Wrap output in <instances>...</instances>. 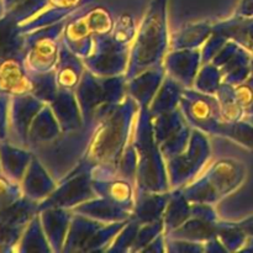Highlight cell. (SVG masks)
<instances>
[{"label":"cell","instance_id":"1","mask_svg":"<svg viewBox=\"0 0 253 253\" xmlns=\"http://www.w3.org/2000/svg\"><path fill=\"white\" fill-rule=\"evenodd\" d=\"M140 106L126 95L120 103L109 109L94 127L82 162L90 168L118 163L132 140Z\"/></svg>","mask_w":253,"mask_h":253},{"label":"cell","instance_id":"2","mask_svg":"<svg viewBox=\"0 0 253 253\" xmlns=\"http://www.w3.org/2000/svg\"><path fill=\"white\" fill-rule=\"evenodd\" d=\"M168 47V0H152L130 48L126 79L163 64Z\"/></svg>","mask_w":253,"mask_h":253},{"label":"cell","instance_id":"3","mask_svg":"<svg viewBox=\"0 0 253 253\" xmlns=\"http://www.w3.org/2000/svg\"><path fill=\"white\" fill-rule=\"evenodd\" d=\"M131 142L137 156L136 192H169L167 162L156 141L150 108H140L138 110Z\"/></svg>","mask_w":253,"mask_h":253},{"label":"cell","instance_id":"4","mask_svg":"<svg viewBox=\"0 0 253 253\" xmlns=\"http://www.w3.org/2000/svg\"><path fill=\"white\" fill-rule=\"evenodd\" d=\"M246 167L232 158H222L210 165L203 174L180 188L189 203L215 205L236 192L246 179Z\"/></svg>","mask_w":253,"mask_h":253},{"label":"cell","instance_id":"5","mask_svg":"<svg viewBox=\"0 0 253 253\" xmlns=\"http://www.w3.org/2000/svg\"><path fill=\"white\" fill-rule=\"evenodd\" d=\"M124 76L98 77L85 69L78 86L74 90L81 108L84 125H96L99 119L110 108L120 103L126 94Z\"/></svg>","mask_w":253,"mask_h":253},{"label":"cell","instance_id":"6","mask_svg":"<svg viewBox=\"0 0 253 253\" xmlns=\"http://www.w3.org/2000/svg\"><path fill=\"white\" fill-rule=\"evenodd\" d=\"M115 26V19L110 10L104 6L85 7L64 25L62 43L81 58L89 56L96 36L110 35Z\"/></svg>","mask_w":253,"mask_h":253},{"label":"cell","instance_id":"7","mask_svg":"<svg viewBox=\"0 0 253 253\" xmlns=\"http://www.w3.org/2000/svg\"><path fill=\"white\" fill-rule=\"evenodd\" d=\"M67 20L25 35L24 63L30 74L54 71Z\"/></svg>","mask_w":253,"mask_h":253},{"label":"cell","instance_id":"8","mask_svg":"<svg viewBox=\"0 0 253 253\" xmlns=\"http://www.w3.org/2000/svg\"><path fill=\"white\" fill-rule=\"evenodd\" d=\"M211 156L207 133L193 128L189 143L180 155L166 161L170 190L183 188L198 178Z\"/></svg>","mask_w":253,"mask_h":253},{"label":"cell","instance_id":"9","mask_svg":"<svg viewBox=\"0 0 253 253\" xmlns=\"http://www.w3.org/2000/svg\"><path fill=\"white\" fill-rule=\"evenodd\" d=\"M179 109L193 128L207 135L222 136L226 121L222 119L216 95L200 93L193 88H185Z\"/></svg>","mask_w":253,"mask_h":253},{"label":"cell","instance_id":"10","mask_svg":"<svg viewBox=\"0 0 253 253\" xmlns=\"http://www.w3.org/2000/svg\"><path fill=\"white\" fill-rule=\"evenodd\" d=\"M131 46L116 41L110 35L96 36L89 56L83 63L88 71L98 77H116L126 73Z\"/></svg>","mask_w":253,"mask_h":253},{"label":"cell","instance_id":"11","mask_svg":"<svg viewBox=\"0 0 253 253\" xmlns=\"http://www.w3.org/2000/svg\"><path fill=\"white\" fill-rule=\"evenodd\" d=\"M91 168L83 162L61 182L48 198L39 204V211L46 208H62L72 210L77 205L95 198L91 185Z\"/></svg>","mask_w":253,"mask_h":253},{"label":"cell","instance_id":"12","mask_svg":"<svg viewBox=\"0 0 253 253\" xmlns=\"http://www.w3.org/2000/svg\"><path fill=\"white\" fill-rule=\"evenodd\" d=\"M153 131L166 161L180 155L187 148L193 127L185 120L180 109L152 116Z\"/></svg>","mask_w":253,"mask_h":253},{"label":"cell","instance_id":"13","mask_svg":"<svg viewBox=\"0 0 253 253\" xmlns=\"http://www.w3.org/2000/svg\"><path fill=\"white\" fill-rule=\"evenodd\" d=\"M91 185L96 197L105 198L133 211L136 197L135 182L119 174L118 168L110 166H95L91 168Z\"/></svg>","mask_w":253,"mask_h":253},{"label":"cell","instance_id":"14","mask_svg":"<svg viewBox=\"0 0 253 253\" xmlns=\"http://www.w3.org/2000/svg\"><path fill=\"white\" fill-rule=\"evenodd\" d=\"M39 214V203L22 197L0 211V252H12L32 217Z\"/></svg>","mask_w":253,"mask_h":253},{"label":"cell","instance_id":"15","mask_svg":"<svg viewBox=\"0 0 253 253\" xmlns=\"http://www.w3.org/2000/svg\"><path fill=\"white\" fill-rule=\"evenodd\" d=\"M251 52L229 40L215 54L211 63L220 69L222 82L235 86L245 83L251 76Z\"/></svg>","mask_w":253,"mask_h":253},{"label":"cell","instance_id":"16","mask_svg":"<svg viewBox=\"0 0 253 253\" xmlns=\"http://www.w3.org/2000/svg\"><path fill=\"white\" fill-rule=\"evenodd\" d=\"M44 103L31 93L11 96L9 110V136L7 141L27 148V133L30 125Z\"/></svg>","mask_w":253,"mask_h":253},{"label":"cell","instance_id":"17","mask_svg":"<svg viewBox=\"0 0 253 253\" xmlns=\"http://www.w3.org/2000/svg\"><path fill=\"white\" fill-rule=\"evenodd\" d=\"M202 64V51L199 48L172 49L163 61L166 74L184 88H193Z\"/></svg>","mask_w":253,"mask_h":253},{"label":"cell","instance_id":"18","mask_svg":"<svg viewBox=\"0 0 253 253\" xmlns=\"http://www.w3.org/2000/svg\"><path fill=\"white\" fill-rule=\"evenodd\" d=\"M165 78L166 69L163 64L146 69L137 76L127 79L126 94L132 98L140 108H150Z\"/></svg>","mask_w":253,"mask_h":253},{"label":"cell","instance_id":"19","mask_svg":"<svg viewBox=\"0 0 253 253\" xmlns=\"http://www.w3.org/2000/svg\"><path fill=\"white\" fill-rule=\"evenodd\" d=\"M20 185L25 198L40 204L53 193L57 182L40 158L34 155Z\"/></svg>","mask_w":253,"mask_h":253},{"label":"cell","instance_id":"20","mask_svg":"<svg viewBox=\"0 0 253 253\" xmlns=\"http://www.w3.org/2000/svg\"><path fill=\"white\" fill-rule=\"evenodd\" d=\"M31 91V79L24 58L14 57L0 61V95L16 96Z\"/></svg>","mask_w":253,"mask_h":253},{"label":"cell","instance_id":"21","mask_svg":"<svg viewBox=\"0 0 253 253\" xmlns=\"http://www.w3.org/2000/svg\"><path fill=\"white\" fill-rule=\"evenodd\" d=\"M39 215L52 252H63L73 212L62 208H46L40 210Z\"/></svg>","mask_w":253,"mask_h":253},{"label":"cell","instance_id":"22","mask_svg":"<svg viewBox=\"0 0 253 253\" xmlns=\"http://www.w3.org/2000/svg\"><path fill=\"white\" fill-rule=\"evenodd\" d=\"M61 126L51 106L49 104H44L30 125L29 133H27V148L34 152L53 142L61 136Z\"/></svg>","mask_w":253,"mask_h":253},{"label":"cell","instance_id":"23","mask_svg":"<svg viewBox=\"0 0 253 253\" xmlns=\"http://www.w3.org/2000/svg\"><path fill=\"white\" fill-rule=\"evenodd\" d=\"M49 106L61 126L62 132H73L84 126L81 108L74 91L59 89Z\"/></svg>","mask_w":253,"mask_h":253},{"label":"cell","instance_id":"24","mask_svg":"<svg viewBox=\"0 0 253 253\" xmlns=\"http://www.w3.org/2000/svg\"><path fill=\"white\" fill-rule=\"evenodd\" d=\"M105 222L90 219L84 215L74 214L72 216L71 225H69L68 235L64 242L63 252L62 253H74V252H86L89 245L93 241L95 235Z\"/></svg>","mask_w":253,"mask_h":253},{"label":"cell","instance_id":"25","mask_svg":"<svg viewBox=\"0 0 253 253\" xmlns=\"http://www.w3.org/2000/svg\"><path fill=\"white\" fill-rule=\"evenodd\" d=\"M32 158L34 152L29 148L20 147L7 140L0 142V169L14 182H21Z\"/></svg>","mask_w":253,"mask_h":253},{"label":"cell","instance_id":"26","mask_svg":"<svg viewBox=\"0 0 253 253\" xmlns=\"http://www.w3.org/2000/svg\"><path fill=\"white\" fill-rule=\"evenodd\" d=\"M71 211L74 214L84 215L90 219L105 222V224L125 221V220H130L132 217V212L101 197L91 198V199L74 207Z\"/></svg>","mask_w":253,"mask_h":253},{"label":"cell","instance_id":"27","mask_svg":"<svg viewBox=\"0 0 253 253\" xmlns=\"http://www.w3.org/2000/svg\"><path fill=\"white\" fill-rule=\"evenodd\" d=\"M169 197L170 190L166 193L136 192L132 219L141 225L162 220Z\"/></svg>","mask_w":253,"mask_h":253},{"label":"cell","instance_id":"28","mask_svg":"<svg viewBox=\"0 0 253 253\" xmlns=\"http://www.w3.org/2000/svg\"><path fill=\"white\" fill-rule=\"evenodd\" d=\"M85 69L83 59L62 43L58 62L54 68L58 88L72 91L76 90Z\"/></svg>","mask_w":253,"mask_h":253},{"label":"cell","instance_id":"29","mask_svg":"<svg viewBox=\"0 0 253 253\" xmlns=\"http://www.w3.org/2000/svg\"><path fill=\"white\" fill-rule=\"evenodd\" d=\"M25 35L20 31L11 12L0 15V61L6 58H24Z\"/></svg>","mask_w":253,"mask_h":253},{"label":"cell","instance_id":"30","mask_svg":"<svg viewBox=\"0 0 253 253\" xmlns=\"http://www.w3.org/2000/svg\"><path fill=\"white\" fill-rule=\"evenodd\" d=\"M214 31V22L210 20L188 22L177 30L170 37L169 46L172 49L199 48L207 42Z\"/></svg>","mask_w":253,"mask_h":253},{"label":"cell","instance_id":"31","mask_svg":"<svg viewBox=\"0 0 253 253\" xmlns=\"http://www.w3.org/2000/svg\"><path fill=\"white\" fill-rule=\"evenodd\" d=\"M214 32L237 42L253 54V16H237L214 22Z\"/></svg>","mask_w":253,"mask_h":253},{"label":"cell","instance_id":"32","mask_svg":"<svg viewBox=\"0 0 253 253\" xmlns=\"http://www.w3.org/2000/svg\"><path fill=\"white\" fill-rule=\"evenodd\" d=\"M184 89V86H182L178 82L166 74L162 85L160 86L150 105L151 115L157 116L160 114L169 113V111L179 108L180 99H182Z\"/></svg>","mask_w":253,"mask_h":253},{"label":"cell","instance_id":"33","mask_svg":"<svg viewBox=\"0 0 253 253\" xmlns=\"http://www.w3.org/2000/svg\"><path fill=\"white\" fill-rule=\"evenodd\" d=\"M190 216H192V204L184 197L182 189L178 188L170 190L169 202L163 215L165 235H169L170 232L174 231Z\"/></svg>","mask_w":253,"mask_h":253},{"label":"cell","instance_id":"34","mask_svg":"<svg viewBox=\"0 0 253 253\" xmlns=\"http://www.w3.org/2000/svg\"><path fill=\"white\" fill-rule=\"evenodd\" d=\"M216 224L217 221H208L200 217L190 216L184 224L166 236L205 244L210 239L216 236Z\"/></svg>","mask_w":253,"mask_h":253},{"label":"cell","instance_id":"35","mask_svg":"<svg viewBox=\"0 0 253 253\" xmlns=\"http://www.w3.org/2000/svg\"><path fill=\"white\" fill-rule=\"evenodd\" d=\"M14 252H52L49 242L42 227L40 215L36 214L22 232Z\"/></svg>","mask_w":253,"mask_h":253},{"label":"cell","instance_id":"36","mask_svg":"<svg viewBox=\"0 0 253 253\" xmlns=\"http://www.w3.org/2000/svg\"><path fill=\"white\" fill-rule=\"evenodd\" d=\"M216 98L219 100L221 115L225 121L234 123V121L242 120L246 116V110L240 105L235 95L234 85L222 83L217 90Z\"/></svg>","mask_w":253,"mask_h":253},{"label":"cell","instance_id":"37","mask_svg":"<svg viewBox=\"0 0 253 253\" xmlns=\"http://www.w3.org/2000/svg\"><path fill=\"white\" fill-rule=\"evenodd\" d=\"M216 237L221 241L227 252L242 251L249 237L236 224V221H217Z\"/></svg>","mask_w":253,"mask_h":253},{"label":"cell","instance_id":"38","mask_svg":"<svg viewBox=\"0 0 253 253\" xmlns=\"http://www.w3.org/2000/svg\"><path fill=\"white\" fill-rule=\"evenodd\" d=\"M30 79H31L30 93L40 99L42 103L51 104L59 90L54 71L47 72V73L30 74Z\"/></svg>","mask_w":253,"mask_h":253},{"label":"cell","instance_id":"39","mask_svg":"<svg viewBox=\"0 0 253 253\" xmlns=\"http://www.w3.org/2000/svg\"><path fill=\"white\" fill-rule=\"evenodd\" d=\"M224 83L220 69L211 62L203 63L198 71L195 77L193 89L200 93L209 94V95H216L220 85Z\"/></svg>","mask_w":253,"mask_h":253},{"label":"cell","instance_id":"40","mask_svg":"<svg viewBox=\"0 0 253 253\" xmlns=\"http://www.w3.org/2000/svg\"><path fill=\"white\" fill-rule=\"evenodd\" d=\"M222 137L230 138L242 147L253 151V125L245 119L226 123Z\"/></svg>","mask_w":253,"mask_h":253},{"label":"cell","instance_id":"41","mask_svg":"<svg viewBox=\"0 0 253 253\" xmlns=\"http://www.w3.org/2000/svg\"><path fill=\"white\" fill-rule=\"evenodd\" d=\"M140 226V222H137L135 219L131 217V219L128 220L127 224L124 226V229L119 232L118 236L115 237V240L111 242V245L109 246L106 252H131V249H132V245L133 242H135L136 236H137Z\"/></svg>","mask_w":253,"mask_h":253},{"label":"cell","instance_id":"42","mask_svg":"<svg viewBox=\"0 0 253 253\" xmlns=\"http://www.w3.org/2000/svg\"><path fill=\"white\" fill-rule=\"evenodd\" d=\"M163 232H165L163 219L155 222H150V224L141 225L135 242L132 245V249H131V252H142L156 237H158Z\"/></svg>","mask_w":253,"mask_h":253},{"label":"cell","instance_id":"43","mask_svg":"<svg viewBox=\"0 0 253 253\" xmlns=\"http://www.w3.org/2000/svg\"><path fill=\"white\" fill-rule=\"evenodd\" d=\"M24 197L20 183L14 182L0 172V211L7 209Z\"/></svg>","mask_w":253,"mask_h":253},{"label":"cell","instance_id":"44","mask_svg":"<svg viewBox=\"0 0 253 253\" xmlns=\"http://www.w3.org/2000/svg\"><path fill=\"white\" fill-rule=\"evenodd\" d=\"M136 32H137V26H136L133 17L128 14H123L119 17L118 21H115L111 36L121 43L132 46Z\"/></svg>","mask_w":253,"mask_h":253},{"label":"cell","instance_id":"45","mask_svg":"<svg viewBox=\"0 0 253 253\" xmlns=\"http://www.w3.org/2000/svg\"><path fill=\"white\" fill-rule=\"evenodd\" d=\"M166 246H167V252H170V253L205 252V244L188 241V240L173 239V237H167V236H166Z\"/></svg>","mask_w":253,"mask_h":253},{"label":"cell","instance_id":"46","mask_svg":"<svg viewBox=\"0 0 253 253\" xmlns=\"http://www.w3.org/2000/svg\"><path fill=\"white\" fill-rule=\"evenodd\" d=\"M227 41H229V40L225 39L222 35L212 31V34L210 35V37L207 40V42L203 44V48H202V62L203 63L211 62V59L214 58L215 54H216L217 52L221 49V47L224 46Z\"/></svg>","mask_w":253,"mask_h":253},{"label":"cell","instance_id":"47","mask_svg":"<svg viewBox=\"0 0 253 253\" xmlns=\"http://www.w3.org/2000/svg\"><path fill=\"white\" fill-rule=\"evenodd\" d=\"M11 96L0 95V142L9 136V110Z\"/></svg>","mask_w":253,"mask_h":253},{"label":"cell","instance_id":"48","mask_svg":"<svg viewBox=\"0 0 253 253\" xmlns=\"http://www.w3.org/2000/svg\"><path fill=\"white\" fill-rule=\"evenodd\" d=\"M235 95H236L237 101L240 103V105L247 110L250 105L253 103V89L247 82L245 83L239 84V85H235Z\"/></svg>","mask_w":253,"mask_h":253},{"label":"cell","instance_id":"49","mask_svg":"<svg viewBox=\"0 0 253 253\" xmlns=\"http://www.w3.org/2000/svg\"><path fill=\"white\" fill-rule=\"evenodd\" d=\"M167 251V246H166V235L165 232L161 234L160 236L156 237L142 252H155V253H163Z\"/></svg>","mask_w":253,"mask_h":253},{"label":"cell","instance_id":"50","mask_svg":"<svg viewBox=\"0 0 253 253\" xmlns=\"http://www.w3.org/2000/svg\"><path fill=\"white\" fill-rule=\"evenodd\" d=\"M234 15L237 16H253V0H240Z\"/></svg>","mask_w":253,"mask_h":253},{"label":"cell","instance_id":"51","mask_svg":"<svg viewBox=\"0 0 253 253\" xmlns=\"http://www.w3.org/2000/svg\"><path fill=\"white\" fill-rule=\"evenodd\" d=\"M205 252H227V250L225 249L221 241L216 236H214L209 241L205 242Z\"/></svg>","mask_w":253,"mask_h":253},{"label":"cell","instance_id":"52","mask_svg":"<svg viewBox=\"0 0 253 253\" xmlns=\"http://www.w3.org/2000/svg\"><path fill=\"white\" fill-rule=\"evenodd\" d=\"M236 224L239 225L240 229L247 235L249 239L253 237V216L246 217V219H242L240 221H236Z\"/></svg>","mask_w":253,"mask_h":253},{"label":"cell","instance_id":"53","mask_svg":"<svg viewBox=\"0 0 253 253\" xmlns=\"http://www.w3.org/2000/svg\"><path fill=\"white\" fill-rule=\"evenodd\" d=\"M242 251H246V252H250V251H253V237L251 239H249V241H247L246 246L242 249Z\"/></svg>","mask_w":253,"mask_h":253},{"label":"cell","instance_id":"54","mask_svg":"<svg viewBox=\"0 0 253 253\" xmlns=\"http://www.w3.org/2000/svg\"><path fill=\"white\" fill-rule=\"evenodd\" d=\"M246 115H253V103L249 106V108H247Z\"/></svg>","mask_w":253,"mask_h":253},{"label":"cell","instance_id":"55","mask_svg":"<svg viewBox=\"0 0 253 253\" xmlns=\"http://www.w3.org/2000/svg\"><path fill=\"white\" fill-rule=\"evenodd\" d=\"M244 119H245V120L249 121L250 124H252V125H253V115H246Z\"/></svg>","mask_w":253,"mask_h":253},{"label":"cell","instance_id":"56","mask_svg":"<svg viewBox=\"0 0 253 253\" xmlns=\"http://www.w3.org/2000/svg\"><path fill=\"white\" fill-rule=\"evenodd\" d=\"M251 77H253V54L251 58Z\"/></svg>","mask_w":253,"mask_h":253},{"label":"cell","instance_id":"57","mask_svg":"<svg viewBox=\"0 0 253 253\" xmlns=\"http://www.w3.org/2000/svg\"><path fill=\"white\" fill-rule=\"evenodd\" d=\"M0 172H1V169H0Z\"/></svg>","mask_w":253,"mask_h":253}]
</instances>
